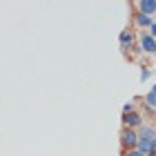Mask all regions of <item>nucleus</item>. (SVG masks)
Returning <instances> with one entry per match:
<instances>
[{"label":"nucleus","instance_id":"nucleus-4","mask_svg":"<svg viewBox=\"0 0 156 156\" xmlns=\"http://www.w3.org/2000/svg\"><path fill=\"white\" fill-rule=\"evenodd\" d=\"M138 138L140 140H152V143H156V129H154V127H140V129H138Z\"/></svg>","mask_w":156,"mask_h":156},{"label":"nucleus","instance_id":"nucleus-10","mask_svg":"<svg viewBox=\"0 0 156 156\" xmlns=\"http://www.w3.org/2000/svg\"><path fill=\"white\" fill-rule=\"evenodd\" d=\"M140 78H143V80H147V78H150V72H147V69H143V74H140Z\"/></svg>","mask_w":156,"mask_h":156},{"label":"nucleus","instance_id":"nucleus-1","mask_svg":"<svg viewBox=\"0 0 156 156\" xmlns=\"http://www.w3.org/2000/svg\"><path fill=\"white\" fill-rule=\"evenodd\" d=\"M138 140H140V138H138V132L127 129V127L120 132V145L125 147V152H127V150H136V147H138Z\"/></svg>","mask_w":156,"mask_h":156},{"label":"nucleus","instance_id":"nucleus-12","mask_svg":"<svg viewBox=\"0 0 156 156\" xmlns=\"http://www.w3.org/2000/svg\"><path fill=\"white\" fill-rule=\"evenodd\" d=\"M147 156H156V150H154V152H152V154H147Z\"/></svg>","mask_w":156,"mask_h":156},{"label":"nucleus","instance_id":"nucleus-7","mask_svg":"<svg viewBox=\"0 0 156 156\" xmlns=\"http://www.w3.org/2000/svg\"><path fill=\"white\" fill-rule=\"evenodd\" d=\"M136 23L140 25V27H150V29H152V18L150 16H145V13H138V16H136Z\"/></svg>","mask_w":156,"mask_h":156},{"label":"nucleus","instance_id":"nucleus-5","mask_svg":"<svg viewBox=\"0 0 156 156\" xmlns=\"http://www.w3.org/2000/svg\"><path fill=\"white\" fill-rule=\"evenodd\" d=\"M138 9H140V13L150 16V13L156 11V0H140V2H138Z\"/></svg>","mask_w":156,"mask_h":156},{"label":"nucleus","instance_id":"nucleus-6","mask_svg":"<svg viewBox=\"0 0 156 156\" xmlns=\"http://www.w3.org/2000/svg\"><path fill=\"white\" fill-rule=\"evenodd\" d=\"M145 105H147V109H156V85H154V87H152V91H150V94H147L145 96Z\"/></svg>","mask_w":156,"mask_h":156},{"label":"nucleus","instance_id":"nucleus-11","mask_svg":"<svg viewBox=\"0 0 156 156\" xmlns=\"http://www.w3.org/2000/svg\"><path fill=\"white\" fill-rule=\"evenodd\" d=\"M150 34H152V36H156V25H152V29H150Z\"/></svg>","mask_w":156,"mask_h":156},{"label":"nucleus","instance_id":"nucleus-2","mask_svg":"<svg viewBox=\"0 0 156 156\" xmlns=\"http://www.w3.org/2000/svg\"><path fill=\"white\" fill-rule=\"evenodd\" d=\"M140 47H143L147 54H156V38L152 36L150 31H147V34H140Z\"/></svg>","mask_w":156,"mask_h":156},{"label":"nucleus","instance_id":"nucleus-13","mask_svg":"<svg viewBox=\"0 0 156 156\" xmlns=\"http://www.w3.org/2000/svg\"><path fill=\"white\" fill-rule=\"evenodd\" d=\"M154 114H156V109H154Z\"/></svg>","mask_w":156,"mask_h":156},{"label":"nucleus","instance_id":"nucleus-3","mask_svg":"<svg viewBox=\"0 0 156 156\" xmlns=\"http://www.w3.org/2000/svg\"><path fill=\"white\" fill-rule=\"evenodd\" d=\"M123 123H125L127 129H134V127H138L140 123H143V118H140V114L132 112V114H123Z\"/></svg>","mask_w":156,"mask_h":156},{"label":"nucleus","instance_id":"nucleus-8","mask_svg":"<svg viewBox=\"0 0 156 156\" xmlns=\"http://www.w3.org/2000/svg\"><path fill=\"white\" fill-rule=\"evenodd\" d=\"M132 42H134V36H132L129 31L120 34V45H123V47H132Z\"/></svg>","mask_w":156,"mask_h":156},{"label":"nucleus","instance_id":"nucleus-9","mask_svg":"<svg viewBox=\"0 0 156 156\" xmlns=\"http://www.w3.org/2000/svg\"><path fill=\"white\" fill-rule=\"evenodd\" d=\"M125 156H143V154H140L138 150H127V152H125Z\"/></svg>","mask_w":156,"mask_h":156}]
</instances>
